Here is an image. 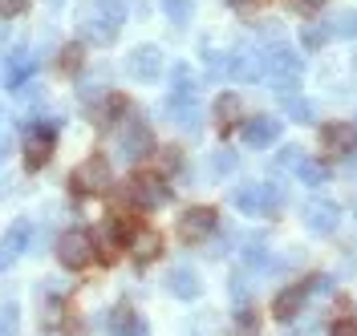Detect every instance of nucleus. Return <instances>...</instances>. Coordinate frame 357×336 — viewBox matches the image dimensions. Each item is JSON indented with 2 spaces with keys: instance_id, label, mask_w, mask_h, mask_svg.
Listing matches in <instances>:
<instances>
[{
  "instance_id": "nucleus-1",
  "label": "nucleus",
  "mask_w": 357,
  "mask_h": 336,
  "mask_svg": "<svg viewBox=\"0 0 357 336\" xmlns=\"http://www.w3.org/2000/svg\"><path fill=\"white\" fill-rule=\"evenodd\" d=\"M110 182H114L110 162H106L102 154L82 158V162L73 166V175H69V186H73L77 195H106V191H110Z\"/></svg>"
},
{
  "instance_id": "nucleus-2",
  "label": "nucleus",
  "mask_w": 357,
  "mask_h": 336,
  "mask_svg": "<svg viewBox=\"0 0 357 336\" xmlns=\"http://www.w3.org/2000/svg\"><path fill=\"white\" fill-rule=\"evenodd\" d=\"M93 255H98V243H93L89 231H66V235L57 239V259H61L69 271H86L89 264H93Z\"/></svg>"
},
{
  "instance_id": "nucleus-3",
  "label": "nucleus",
  "mask_w": 357,
  "mask_h": 336,
  "mask_svg": "<svg viewBox=\"0 0 357 336\" xmlns=\"http://www.w3.org/2000/svg\"><path fill=\"white\" fill-rule=\"evenodd\" d=\"M122 199L130 202V207H158V202L171 199V191H167L162 175H134V179L122 186Z\"/></svg>"
},
{
  "instance_id": "nucleus-4",
  "label": "nucleus",
  "mask_w": 357,
  "mask_h": 336,
  "mask_svg": "<svg viewBox=\"0 0 357 336\" xmlns=\"http://www.w3.org/2000/svg\"><path fill=\"white\" fill-rule=\"evenodd\" d=\"M354 146H357L354 122H325V130H321V154L345 158V154H354Z\"/></svg>"
},
{
  "instance_id": "nucleus-5",
  "label": "nucleus",
  "mask_w": 357,
  "mask_h": 336,
  "mask_svg": "<svg viewBox=\"0 0 357 336\" xmlns=\"http://www.w3.org/2000/svg\"><path fill=\"white\" fill-rule=\"evenodd\" d=\"M215 231V211L211 207H187L183 215H178V235H183V243H199Z\"/></svg>"
},
{
  "instance_id": "nucleus-6",
  "label": "nucleus",
  "mask_w": 357,
  "mask_h": 336,
  "mask_svg": "<svg viewBox=\"0 0 357 336\" xmlns=\"http://www.w3.org/2000/svg\"><path fill=\"white\" fill-rule=\"evenodd\" d=\"M53 146H57L53 126H37V130H33V138H29V146H24V166H29V170H41V166H49Z\"/></svg>"
},
{
  "instance_id": "nucleus-7",
  "label": "nucleus",
  "mask_w": 357,
  "mask_h": 336,
  "mask_svg": "<svg viewBox=\"0 0 357 336\" xmlns=\"http://www.w3.org/2000/svg\"><path fill=\"white\" fill-rule=\"evenodd\" d=\"M309 284H292V288H284L280 296H276V304H272V316L276 320H292V316H301V308H305V300H309Z\"/></svg>"
},
{
  "instance_id": "nucleus-8",
  "label": "nucleus",
  "mask_w": 357,
  "mask_h": 336,
  "mask_svg": "<svg viewBox=\"0 0 357 336\" xmlns=\"http://www.w3.org/2000/svg\"><path fill=\"white\" fill-rule=\"evenodd\" d=\"M126 247H130L134 264H151V259L162 255V235H158V231H146V227H138V231H134V239Z\"/></svg>"
},
{
  "instance_id": "nucleus-9",
  "label": "nucleus",
  "mask_w": 357,
  "mask_h": 336,
  "mask_svg": "<svg viewBox=\"0 0 357 336\" xmlns=\"http://www.w3.org/2000/svg\"><path fill=\"white\" fill-rule=\"evenodd\" d=\"M130 73L138 77V81H155L158 73H162V53L151 45H142V49H134V57H130Z\"/></svg>"
},
{
  "instance_id": "nucleus-10",
  "label": "nucleus",
  "mask_w": 357,
  "mask_h": 336,
  "mask_svg": "<svg viewBox=\"0 0 357 336\" xmlns=\"http://www.w3.org/2000/svg\"><path fill=\"white\" fill-rule=\"evenodd\" d=\"M122 150H126V158L155 154V138H151V130H146V122H130V130L122 134Z\"/></svg>"
},
{
  "instance_id": "nucleus-11",
  "label": "nucleus",
  "mask_w": 357,
  "mask_h": 336,
  "mask_svg": "<svg viewBox=\"0 0 357 336\" xmlns=\"http://www.w3.org/2000/svg\"><path fill=\"white\" fill-rule=\"evenodd\" d=\"M280 138V122L276 118H252L244 126V142L248 146H272Z\"/></svg>"
},
{
  "instance_id": "nucleus-12",
  "label": "nucleus",
  "mask_w": 357,
  "mask_h": 336,
  "mask_svg": "<svg viewBox=\"0 0 357 336\" xmlns=\"http://www.w3.org/2000/svg\"><path fill=\"white\" fill-rule=\"evenodd\" d=\"M305 215H309V227L312 231H333L337 227V207L333 202H309V207H305Z\"/></svg>"
},
{
  "instance_id": "nucleus-13",
  "label": "nucleus",
  "mask_w": 357,
  "mask_h": 336,
  "mask_svg": "<svg viewBox=\"0 0 357 336\" xmlns=\"http://www.w3.org/2000/svg\"><path fill=\"white\" fill-rule=\"evenodd\" d=\"M236 118H240V97L236 93H223L220 102H215V122L227 130V126H236Z\"/></svg>"
},
{
  "instance_id": "nucleus-14",
  "label": "nucleus",
  "mask_w": 357,
  "mask_h": 336,
  "mask_svg": "<svg viewBox=\"0 0 357 336\" xmlns=\"http://www.w3.org/2000/svg\"><path fill=\"white\" fill-rule=\"evenodd\" d=\"M171 291H175V296H195V291H199V280L187 268H178V271H171Z\"/></svg>"
},
{
  "instance_id": "nucleus-15",
  "label": "nucleus",
  "mask_w": 357,
  "mask_h": 336,
  "mask_svg": "<svg viewBox=\"0 0 357 336\" xmlns=\"http://www.w3.org/2000/svg\"><path fill=\"white\" fill-rule=\"evenodd\" d=\"M296 175H301L305 182H309V186H321V182H325V166H321V162H309V158H301Z\"/></svg>"
},
{
  "instance_id": "nucleus-16",
  "label": "nucleus",
  "mask_w": 357,
  "mask_h": 336,
  "mask_svg": "<svg viewBox=\"0 0 357 336\" xmlns=\"http://www.w3.org/2000/svg\"><path fill=\"white\" fill-rule=\"evenodd\" d=\"M231 336H260V316L244 308V312L236 316V333Z\"/></svg>"
},
{
  "instance_id": "nucleus-17",
  "label": "nucleus",
  "mask_w": 357,
  "mask_h": 336,
  "mask_svg": "<svg viewBox=\"0 0 357 336\" xmlns=\"http://www.w3.org/2000/svg\"><path fill=\"white\" fill-rule=\"evenodd\" d=\"M284 106H289L292 122H312V106L305 102V97H296V93H289V97H284Z\"/></svg>"
},
{
  "instance_id": "nucleus-18",
  "label": "nucleus",
  "mask_w": 357,
  "mask_h": 336,
  "mask_svg": "<svg viewBox=\"0 0 357 336\" xmlns=\"http://www.w3.org/2000/svg\"><path fill=\"white\" fill-rule=\"evenodd\" d=\"M158 154V175H175L178 166H183V158H178L175 146H167V150H155Z\"/></svg>"
},
{
  "instance_id": "nucleus-19",
  "label": "nucleus",
  "mask_w": 357,
  "mask_h": 336,
  "mask_svg": "<svg viewBox=\"0 0 357 336\" xmlns=\"http://www.w3.org/2000/svg\"><path fill=\"white\" fill-rule=\"evenodd\" d=\"M57 65H61V73H77V69H82V45H66Z\"/></svg>"
},
{
  "instance_id": "nucleus-20",
  "label": "nucleus",
  "mask_w": 357,
  "mask_h": 336,
  "mask_svg": "<svg viewBox=\"0 0 357 336\" xmlns=\"http://www.w3.org/2000/svg\"><path fill=\"white\" fill-rule=\"evenodd\" d=\"M162 8H167V17L175 24H183L187 17H191V0H162Z\"/></svg>"
},
{
  "instance_id": "nucleus-21",
  "label": "nucleus",
  "mask_w": 357,
  "mask_h": 336,
  "mask_svg": "<svg viewBox=\"0 0 357 336\" xmlns=\"http://www.w3.org/2000/svg\"><path fill=\"white\" fill-rule=\"evenodd\" d=\"M110 328H114V333H126V328H134V308H126V304H118V308H114Z\"/></svg>"
},
{
  "instance_id": "nucleus-22",
  "label": "nucleus",
  "mask_w": 357,
  "mask_h": 336,
  "mask_svg": "<svg viewBox=\"0 0 357 336\" xmlns=\"http://www.w3.org/2000/svg\"><path fill=\"white\" fill-rule=\"evenodd\" d=\"M333 33L337 37H357V13H341L333 21Z\"/></svg>"
},
{
  "instance_id": "nucleus-23",
  "label": "nucleus",
  "mask_w": 357,
  "mask_h": 336,
  "mask_svg": "<svg viewBox=\"0 0 357 336\" xmlns=\"http://www.w3.org/2000/svg\"><path fill=\"white\" fill-rule=\"evenodd\" d=\"M24 8H29V0H0V17H4V21H13V17H21Z\"/></svg>"
},
{
  "instance_id": "nucleus-24",
  "label": "nucleus",
  "mask_w": 357,
  "mask_h": 336,
  "mask_svg": "<svg viewBox=\"0 0 357 336\" xmlns=\"http://www.w3.org/2000/svg\"><path fill=\"white\" fill-rule=\"evenodd\" d=\"M333 336H357V320H349V316H341L333 324Z\"/></svg>"
},
{
  "instance_id": "nucleus-25",
  "label": "nucleus",
  "mask_w": 357,
  "mask_h": 336,
  "mask_svg": "<svg viewBox=\"0 0 357 336\" xmlns=\"http://www.w3.org/2000/svg\"><path fill=\"white\" fill-rule=\"evenodd\" d=\"M305 45L321 49V45H325V33H321V29H305Z\"/></svg>"
},
{
  "instance_id": "nucleus-26",
  "label": "nucleus",
  "mask_w": 357,
  "mask_h": 336,
  "mask_svg": "<svg viewBox=\"0 0 357 336\" xmlns=\"http://www.w3.org/2000/svg\"><path fill=\"white\" fill-rule=\"evenodd\" d=\"M321 4H325V0H292V8H296V13H317Z\"/></svg>"
},
{
  "instance_id": "nucleus-27",
  "label": "nucleus",
  "mask_w": 357,
  "mask_h": 336,
  "mask_svg": "<svg viewBox=\"0 0 357 336\" xmlns=\"http://www.w3.org/2000/svg\"><path fill=\"white\" fill-rule=\"evenodd\" d=\"M231 166H236V158H231V154H220V158H215V170H231Z\"/></svg>"
},
{
  "instance_id": "nucleus-28",
  "label": "nucleus",
  "mask_w": 357,
  "mask_h": 336,
  "mask_svg": "<svg viewBox=\"0 0 357 336\" xmlns=\"http://www.w3.org/2000/svg\"><path fill=\"white\" fill-rule=\"evenodd\" d=\"M231 4H252V0H231Z\"/></svg>"
}]
</instances>
